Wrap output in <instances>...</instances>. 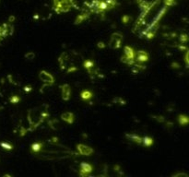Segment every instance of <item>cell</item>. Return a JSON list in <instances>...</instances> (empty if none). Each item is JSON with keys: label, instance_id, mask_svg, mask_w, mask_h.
<instances>
[{"label": "cell", "instance_id": "obj_31", "mask_svg": "<svg viewBox=\"0 0 189 177\" xmlns=\"http://www.w3.org/2000/svg\"><path fill=\"white\" fill-rule=\"evenodd\" d=\"M172 67H174V68H179V67H180V65L177 63H172Z\"/></svg>", "mask_w": 189, "mask_h": 177}, {"label": "cell", "instance_id": "obj_10", "mask_svg": "<svg viewBox=\"0 0 189 177\" xmlns=\"http://www.w3.org/2000/svg\"><path fill=\"white\" fill-rule=\"evenodd\" d=\"M126 137L128 138L129 140L137 143V144H138V145L142 144V138L139 137V136H138V135H136V134H126Z\"/></svg>", "mask_w": 189, "mask_h": 177}, {"label": "cell", "instance_id": "obj_29", "mask_svg": "<svg viewBox=\"0 0 189 177\" xmlns=\"http://www.w3.org/2000/svg\"><path fill=\"white\" fill-rule=\"evenodd\" d=\"M97 46L99 47V48H104L105 47V44L102 43V42H100V43H98V44H97Z\"/></svg>", "mask_w": 189, "mask_h": 177}, {"label": "cell", "instance_id": "obj_8", "mask_svg": "<svg viewBox=\"0 0 189 177\" xmlns=\"http://www.w3.org/2000/svg\"><path fill=\"white\" fill-rule=\"evenodd\" d=\"M61 119L69 125H72L75 121V115L71 112H65L61 114Z\"/></svg>", "mask_w": 189, "mask_h": 177}, {"label": "cell", "instance_id": "obj_17", "mask_svg": "<svg viewBox=\"0 0 189 177\" xmlns=\"http://www.w3.org/2000/svg\"><path fill=\"white\" fill-rule=\"evenodd\" d=\"M134 67H133V68H132V71L134 72V73H140V72H142L143 70H145L146 69V67L145 65H133Z\"/></svg>", "mask_w": 189, "mask_h": 177}, {"label": "cell", "instance_id": "obj_27", "mask_svg": "<svg viewBox=\"0 0 189 177\" xmlns=\"http://www.w3.org/2000/svg\"><path fill=\"white\" fill-rule=\"evenodd\" d=\"M31 90H32L31 86H25V87H24V92H31Z\"/></svg>", "mask_w": 189, "mask_h": 177}, {"label": "cell", "instance_id": "obj_6", "mask_svg": "<svg viewBox=\"0 0 189 177\" xmlns=\"http://www.w3.org/2000/svg\"><path fill=\"white\" fill-rule=\"evenodd\" d=\"M61 89V96L64 101H69L71 97V89L68 84H64L60 86Z\"/></svg>", "mask_w": 189, "mask_h": 177}, {"label": "cell", "instance_id": "obj_3", "mask_svg": "<svg viewBox=\"0 0 189 177\" xmlns=\"http://www.w3.org/2000/svg\"><path fill=\"white\" fill-rule=\"evenodd\" d=\"M123 35L120 32H114L112 34L109 41V47L112 49H119L122 45Z\"/></svg>", "mask_w": 189, "mask_h": 177}, {"label": "cell", "instance_id": "obj_13", "mask_svg": "<svg viewBox=\"0 0 189 177\" xmlns=\"http://www.w3.org/2000/svg\"><path fill=\"white\" fill-rule=\"evenodd\" d=\"M178 123H179L180 126H183L188 125L189 119L187 117V115H186V114H180L179 116H178Z\"/></svg>", "mask_w": 189, "mask_h": 177}, {"label": "cell", "instance_id": "obj_16", "mask_svg": "<svg viewBox=\"0 0 189 177\" xmlns=\"http://www.w3.org/2000/svg\"><path fill=\"white\" fill-rule=\"evenodd\" d=\"M88 17H89V15L86 14V13L79 15L77 17L76 20H75V24H80V23H82V22L84 21V20H86V19H88Z\"/></svg>", "mask_w": 189, "mask_h": 177}, {"label": "cell", "instance_id": "obj_32", "mask_svg": "<svg viewBox=\"0 0 189 177\" xmlns=\"http://www.w3.org/2000/svg\"><path fill=\"white\" fill-rule=\"evenodd\" d=\"M14 19H15V17H14V16H11V17L9 18V23H11L12 21H13Z\"/></svg>", "mask_w": 189, "mask_h": 177}, {"label": "cell", "instance_id": "obj_22", "mask_svg": "<svg viewBox=\"0 0 189 177\" xmlns=\"http://www.w3.org/2000/svg\"><path fill=\"white\" fill-rule=\"evenodd\" d=\"M180 41H181V43H187V41H188V36H187V34H181V35H180Z\"/></svg>", "mask_w": 189, "mask_h": 177}, {"label": "cell", "instance_id": "obj_4", "mask_svg": "<svg viewBox=\"0 0 189 177\" xmlns=\"http://www.w3.org/2000/svg\"><path fill=\"white\" fill-rule=\"evenodd\" d=\"M39 77H40V79L44 83L43 87L44 86H51V85L54 84V82H55L54 77H53L50 73H48L47 71H45V70H42L40 72Z\"/></svg>", "mask_w": 189, "mask_h": 177}, {"label": "cell", "instance_id": "obj_2", "mask_svg": "<svg viewBox=\"0 0 189 177\" xmlns=\"http://www.w3.org/2000/svg\"><path fill=\"white\" fill-rule=\"evenodd\" d=\"M136 55L132 47L126 46L124 48V55L121 57V61L126 65H133L135 64Z\"/></svg>", "mask_w": 189, "mask_h": 177}, {"label": "cell", "instance_id": "obj_7", "mask_svg": "<svg viewBox=\"0 0 189 177\" xmlns=\"http://www.w3.org/2000/svg\"><path fill=\"white\" fill-rule=\"evenodd\" d=\"M77 152L82 156H89L93 153V150L89 146H86L84 144H79L77 145Z\"/></svg>", "mask_w": 189, "mask_h": 177}, {"label": "cell", "instance_id": "obj_9", "mask_svg": "<svg viewBox=\"0 0 189 177\" xmlns=\"http://www.w3.org/2000/svg\"><path fill=\"white\" fill-rule=\"evenodd\" d=\"M149 60V53L145 51H138L137 55V61L138 63H144Z\"/></svg>", "mask_w": 189, "mask_h": 177}, {"label": "cell", "instance_id": "obj_28", "mask_svg": "<svg viewBox=\"0 0 189 177\" xmlns=\"http://www.w3.org/2000/svg\"><path fill=\"white\" fill-rule=\"evenodd\" d=\"M172 176H174V177H178V176H184V177H188V175H187L186 174H184V172H179V174H174Z\"/></svg>", "mask_w": 189, "mask_h": 177}, {"label": "cell", "instance_id": "obj_26", "mask_svg": "<svg viewBox=\"0 0 189 177\" xmlns=\"http://www.w3.org/2000/svg\"><path fill=\"white\" fill-rule=\"evenodd\" d=\"M77 70V68L76 67H74V65H72V67H69V68L67 69V73H72V72H75Z\"/></svg>", "mask_w": 189, "mask_h": 177}, {"label": "cell", "instance_id": "obj_18", "mask_svg": "<svg viewBox=\"0 0 189 177\" xmlns=\"http://www.w3.org/2000/svg\"><path fill=\"white\" fill-rule=\"evenodd\" d=\"M0 146H1L4 150H13V145H11L10 143H7V142H1L0 143Z\"/></svg>", "mask_w": 189, "mask_h": 177}, {"label": "cell", "instance_id": "obj_15", "mask_svg": "<svg viewBox=\"0 0 189 177\" xmlns=\"http://www.w3.org/2000/svg\"><path fill=\"white\" fill-rule=\"evenodd\" d=\"M153 138H150V137H145V138H142V144L144 145L145 147H151L153 145Z\"/></svg>", "mask_w": 189, "mask_h": 177}, {"label": "cell", "instance_id": "obj_12", "mask_svg": "<svg viewBox=\"0 0 189 177\" xmlns=\"http://www.w3.org/2000/svg\"><path fill=\"white\" fill-rule=\"evenodd\" d=\"M92 96H93L92 92H89V90H85L80 93V97L83 101H89L92 98Z\"/></svg>", "mask_w": 189, "mask_h": 177}, {"label": "cell", "instance_id": "obj_20", "mask_svg": "<svg viewBox=\"0 0 189 177\" xmlns=\"http://www.w3.org/2000/svg\"><path fill=\"white\" fill-rule=\"evenodd\" d=\"M9 102H11V104H19V102H20V98L18 95H13V96L10 97Z\"/></svg>", "mask_w": 189, "mask_h": 177}, {"label": "cell", "instance_id": "obj_23", "mask_svg": "<svg viewBox=\"0 0 189 177\" xmlns=\"http://www.w3.org/2000/svg\"><path fill=\"white\" fill-rule=\"evenodd\" d=\"M152 117H153V119L157 120L160 123H163L164 121H165V119H164L163 116H162V115H152Z\"/></svg>", "mask_w": 189, "mask_h": 177}, {"label": "cell", "instance_id": "obj_24", "mask_svg": "<svg viewBox=\"0 0 189 177\" xmlns=\"http://www.w3.org/2000/svg\"><path fill=\"white\" fill-rule=\"evenodd\" d=\"M25 57H26L27 59H29V60H31V59H34L35 55H34V53L29 52V53H27L26 55H25Z\"/></svg>", "mask_w": 189, "mask_h": 177}, {"label": "cell", "instance_id": "obj_11", "mask_svg": "<svg viewBox=\"0 0 189 177\" xmlns=\"http://www.w3.org/2000/svg\"><path fill=\"white\" fill-rule=\"evenodd\" d=\"M43 144L42 142H35L31 146V150L33 152V153H38L41 150H43Z\"/></svg>", "mask_w": 189, "mask_h": 177}, {"label": "cell", "instance_id": "obj_21", "mask_svg": "<svg viewBox=\"0 0 189 177\" xmlns=\"http://www.w3.org/2000/svg\"><path fill=\"white\" fill-rule=\"evenodd\" d=\"M114 101L116 102V104H121V105H125V104H126V101H125V100H123V99H122V98H120V97H117V98H116Z\"/></svg>", "mask_w": 189, "mask_h": 177}, {"label": "cell", "instance_id": "obj_25", "mask_svg": "<svg viewBox=\"0 0 189 177\" xmlns=\"http://www.w3.org/2000/svg\"><path fill=\"white\" fill-rule=\"evenodd\" d=\"M129 20H130V17H129V16H127V15L123 16V18H122V21H123V23H125V24L128 23V22H129Z\"/></svg>", "mask_w": 189, "mask_h": 177}, {"label": "cell", "instance_id": "obj_30", "mask_svg": "<svg viewBox=\"0 0 189 177\" xmlns=\"http://www.w3.org/2000/svg\"><path fill=\"white\" fill-rule=\"evenodd\" d=\"M184 61H186V65H188V51H186V56H184Z\"/></svg>", "mask_w": 189, "mask_h": 177}, {"label": "cell", "instance_id": "obj_14", "mask_svg": "<svg viewBox=\"0 0 189 177\" xmlns=\"http://www.w3.org/2000/svg\"><path fill=\"white\" fill-rule=\"evenodd\" d=\"M83 67L85 69H87V71L89 72V70H91V69L94 68V67H95V63H94L92 60L88 59L83 63Z\"/></svg>", "mask_w": 189, "mask_h": 177}, {"label": "cell", "instance_id": "obj_1", "mask_svg": "<svg viewBox=\"0 0 189 177\" xmlns=\"http://www.w3.org/2000/svg\"><path fill=\"white\" fill-rule=\"evenodd\" d=\"M71 7V0H54V9L57 14L69 11Z\"/></svg>", "mask_w": 189, "mask_h": 177}, {"label": "cell", "instance_id": "obj_5", "mask_svg": "<svg viewBox=\"0 0 189 177\" xmlns=\"http://www.w3.org/2000/svg\"><path fill=\"white\" fill-rule=\"evenodd\" d=\"M93 171V167L89 163L81 162L79 165V175L80 176H88Z\"/></svg>", "mask_w": 189, "mask_h": 177}, {"label": "cell", "instance_id": "obj_19", "mask_svg": "<svg viewBox=\"0 0 189 177\" xmlns=\"http://www.w3.org/2000/svg\"><path fill=\"white\" fill-rule=\"evenodd\" d=\"M48 124H49V126H50L51 128H53L54 130L57 129V126H59V123H58V121L56 120V119H53V120H50Z\"/></svg>", "mask_w": 189, "mask_h": 177}]
</instances>
